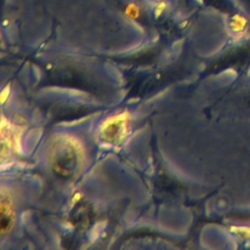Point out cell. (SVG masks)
Segmentation results:
<instances>
[{"label": "cell", "mask_w": 250, "mask_h": 250, "mask_svg": "<svg viewBox=\"0 0 250 250\" xmlns=\"http://www.w3.org/2000/svg\"><path fill=\"white\" fill-rule=\"evenodd\" d=\"M50 158L53 170L57 174L69 177L80 164L81 149L74 140L62 136L53 143Z\"/></svg>", "instance_id": "6da1fadb"}, {"label": "cell", "mask_w": 250, "mask_h": 250, "mask_svg": "<svg viewBox=\"0 0 250 250\" xmlns=\"http://www.w3.org/2000/svg\"><path fill=\"white\" fill-rule=\"evenodd\" d=\"M125 119L120 118V116L108 120V124L104 125L103 134L105 136V140L116 141L119 136L125 132Z\"/></svg>", "instance_id": "7a4b0ae2"}, {"label": "cell", "mask_w": 250, "mask_h": 250, "mask_svg": "<svg viewBox=\"0 0 250 250\" xmlns=\"http://www.w3.org/2000/svg\"><path fill=\"white\" fill-rule=\"evenodd\" d=\"M14 222V211L11 203L5 200L4 197L1 199V231L5 232L9 230Z\"/></svg>", "instance_id": "3957f363"}]
</instances>
